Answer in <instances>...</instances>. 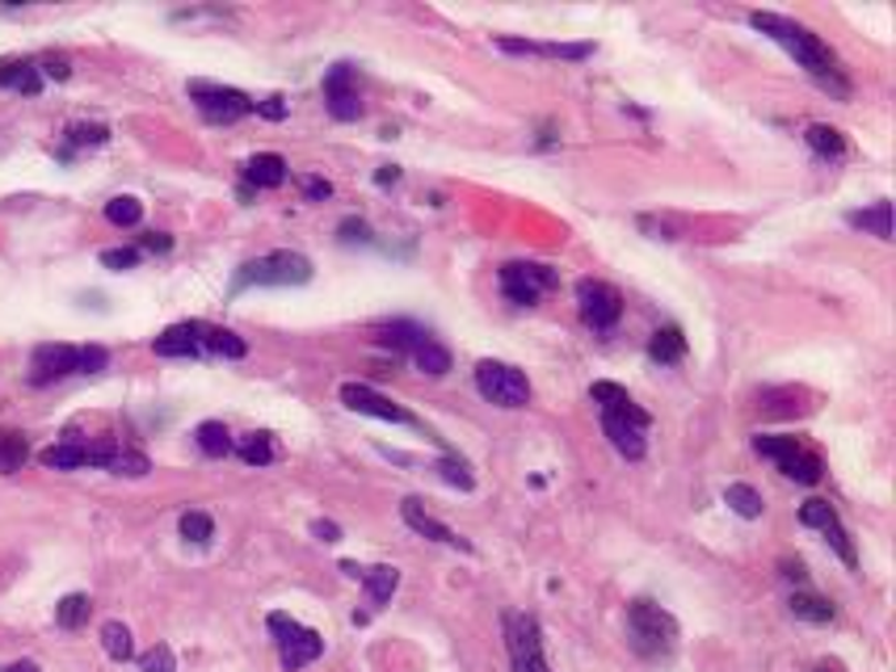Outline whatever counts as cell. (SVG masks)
Wrapping results in <instances>:
<instances>
[{
	"label": "cell",
	"instance_id": "1",
	"mask_svg": "<svg viewBox=\"0 0 896 672\" xmlns=\"http://www.w3.org/2000/svg\"><path fill=\"white\" fill-rule=\"evenodd\" d=\"M749 25H753V30H762L767 39L779 42L791 60L800 63L809 76H816V81L825 84L830 93H837V97H846V93H851V84L842 81L837 55H833L830 46L812 34L809 25H800V21H791V18H779V13H749Z\"/></svg>",
	"mask_w": 896,
	"mask_h": 672
},
{
	"label": "cell",
	"instance_id": "2",
	"mask_svg": "<svg viewBox=\"0 0 896 672\" xmlns=\"http://www.w3.org/2000/svg\"><path fill=\"white\" fill-rule=\"evenodd\" d=\"M627 639H632L636 655L653 660V664H665L678 648V622H674V613H665L661 606L640 597V601L627 606Z\"/></svg>",
	"mask_w": 896,
	"mask_h": 672
},
{
	"label": "cell",
	"instance_id": "3",
	"mask_svg": "<svg viewBox=\"0 0 896 672\" xmlns=\"http://www.w3.org/2000/svg\"><path fill=\"white\" fill-rule=\"evenodd\" d=\"M303 282H312V261L303 252L278 249L249 261V265H240L232 294L249 291V286H303Z\"/></svg>",
	"mask_w": 896,
	"mask_h": 672
},
{
	"label": "cell",
	"instance_id": "4",
	"mask_svg": "<svg viewBox=\"0 0 896 672\" xmlns=\"http://www.w3.org/2000/svg\"><path fill=\"white\" fill-rule=\"evenodd\" d=\"M476 391L489 399V403H497V408H527L531 403V382H527V375L518 370V366H510V361H480L476 366Z\"/></svg>",
	"mask_w": 896,
	"mask_h": 672
},
{
	"label": "cell",
	"instance_id": "5",
	"mask_svg": "<svg viewBox=\"0 0 896 672\" xmlns=\"http://www.w3.org/2000/svg\"><path fill=\"white\" fill-rule=\"evenodd\" d=\"M270 630H274L278 660H282V669L286 672H299V669H308V664L321 660L324 639L312 627H299L295 618H286V613H270Z\"/></svg>",
	"mask_w": 896,
	"mask_h": 672
},
{
	"label": "cell",
	"instance_id": "6",
	"mask_svg": "<svg viewBox=\"0 0 896 672\" xmlns=\"http://www.w3.org/2000/svg\"><path fill=\"white\" fill-rule=\"evenodd\" d=\"M753 450H758L762 459L774 462V466L795 483H809L812 487V483H821V475H825L821 459L809 454L795 438H770V433H758V438H753Z\"/></svg>",
	"mask_w": 896,
	"mask_h": 672
},
{
	"label": "cell",
	"instance_id": "7",
	"mask_svg": "<svg viewBox=\"0 0 896 672\" xmlns=\"http://www.w3.org/2000/svg\"><path fill=\"white\" fill-rule=\"evenodd\" d=\"M186 93H190V102L198 105V114H202L207 123H236V118L253 114V97L240 93V88H228V84L190 81Z\"/></svg>",
	"mask_w": 896,
	"mask_h": 672
},
{
	"label": "cell",
	"instance_id": "8",
	"mask_svg": "<svg viewBox=\"0 0 896 672\" xmlns=\"http://www.w3.org/2000/svg\"><path fill=\"white\" fill-rule=\"evenodd\" d=\"M576 307L581 319L594 328V333H611L623 315V294L611 282H594V277H581L576 282Z\"/></svg>",
	"mask_w": 896,
	"mask_h": 672
},
{
	"label": "cell",
	"instance_id": "9",
	"mask_svg": "<svg viewBox=\"0 0 896 672\" xmlns=\"http://www.w3.org/2000/svg\"><path fill=\"white\" fill-rule=\"evenodd\" d=\"M555 282H560V277H555L552 265H531V261H510V265H501V291H506V298L518 303V307H534L539 294L552 291Z\"/></svg>",
	"mask_w": 896,
	"mask_h": 672
},
{
	"label": "cell",
	"instance_id": "10",
	"mask_svg": "<svg viewBox=\"0 0 896 672\" xmlns=\"http://www.w3.org/2000/svg\"><path fill=\"white\" fill-rule=\"evenodd\" d=\"M506 639H510V664L513 672H548L543 660V634L531 613H510L506 618Z\"/></svg>",
	"mask_w": 896,
	"mask_h": 672
},
{
	"label": "cell",
	"instance_id": "11",
	"mask_svg": "<svg viewBox=\"0 0 896 672\" xmlns=\"http://www.w3.org/2000/svg\"><path fill=\"white\" fill-rule=\"evenodd\" d=\"M342 403L350 412H358V417H375V420H392V424H413V429H421V420L413 417V412H405L400 403H392V399L379 396V391L366 387V382H345Z\"/></svg>",
	"mask_w": 896,
	"mask_h": 672
},
{
	"label": "cell",
	"instance_id": "12",
	"mask_svg": "<svg viewBox=\"0 0 896 672\" xmlns=\"http://www.w3.org/2000/svg\"><path fill=\"white\" fill-rule=\"evenodd\" d=\"M324 105L337 123H354L363 118V97L354 88V67L350 63H333L329 76H324Z\"/></svg>",
	"mask_w": 896,
	"mask_h": 672
},
{
	"label": "cell",
	"instance_id": "13",
	"mask_svg": "<svg viewBox=\"0 0 896 672\" xmlns=\"http://www.w3.org/2000/svg\"><path fill=\"white\" fill-rule=\"evenodd\" d=\"M81 375V349L76 345H39L34 357H30V382L34 387H46L55 378Z\"/></svg>",
	"mask_w": 896,
	"mask_h": 672
},
{
	"label": "cell",
	"instance_id": "14",
	"mask_svg": "<svg viewBox=\"0 0 896 672\" xmlns=\"http://www.w3.org/2000/svg\"><path fill=\"white\" fill-rule=\"evenodd\" d=\"M800 522L812 525V529H821V534L830 538L833 550H837V559H842V564H846V567L858 564V555H854L851 534L842 529V522H837V513H833V504H830V501H804V508H800Z\"/></svg>",
	"mask_w": 896,
	"mask_h": 672
},
{
	"label": "cell",
	"instance_id": "15",
	"mask_svg": "<svg viewBox=\"0 0 896 672\" xmlns=\"http://www.w3.org/2000/svg\"><path fill=\"white\" fill-rule=\"evenodd\" d=\"M590 399H594L606 417H619L627 420V424H636V429H648V424H653V417L623 391L619 382H594V387H590Z\"/></svg>",
	"mask_w": 896,
	"mask_h": 672
},
{
	"label": "cell",
	"instance_id": "16",
	"mask_svg": "<svg viewBox=\"0 0 896 672\" xmlns=\"http://www.w3.org/2000/svg\"><path fill=\"white\" fill-rule=\"evenodd\" d=\"M506 55H543V60H590V42H527V39H497Z\"/></svg>",
	"mask_w": 896,
	"mask_h": 672
},
{
	"label": "cell",
	"instance_id": "17",
	"mask_svg": "<svg viewBox=\"0 0 896 672\" xmlns=\"http://www.w3.org/2000/svg\"><path fill=\"white\" fill-rule=\"evenodd\" d=\"M400 517H405L408 529H417L421 538H434V543H442V546H459V550H471L468 538H459V534H455L450 525H442L438 517H429L426 508H421V501H413V496L400 504Z\"/></svg>",
	"mask_w": 896,
	"mask_h": 672
},
{
	"label": "cell",
	"instance_id": "18",
	"mask_svg": "<svg viewBox=\"0 0 896 672\" xmlns=\"http://www.w3.org/2000/svg\"><path fill=\"white\" fill-rule=\"evenodd\" d=\"M152 349L160 357H198L202 340H198V324H173L152 340Z\"/></svg>",
	"mask_w": 896,
	"mask_h": 672
},
{
	"label": "cell",
	"instance_id": "19",
	"mask_svg": "<svg viewBox=\"0 0 896 672\" xmlns=\"http://www.w3.org/2000/svg\"><path fill=\"white\" fill-rule=\"evenodd\" d=\"M602 433L611 438V445L619 450L623 459H644V450H648V441H644V429H636V424H627V420L619 417H606L602 412Z\"/></svg>",
	"mask_w": 896,
	"mask_h": 672
},
{
	"label": "cell",
	"instance_id": "20",
	"mask_svg": "<svg viewBox=\"0 0 896 672\" xmlns=\"http://www.w3.org/2000/svg\"><path fill=\"white\" fill-rule=\"evenodd\" d=\"M244 177H249V186L257 189H278L286 181V160H282L278 151H257L253 160L244 165Z\"/></svg>",
	"mask_w": 896,
	"mask_h": 672
},
{
	"label": "cell",
	"instance_id": "21",
	"mask_svg": "<svg viewBox=\"0 0 896 672\" xmlns=\"http://www.w3.org/2000/svg\"><path fill=\"white\" fill-rule=\"evenodd\" d=\"M0 84L4 88H18L25 97H34L43 88V67L30 60H13V63H0Z\"/></svg>",
	"mask_w": 896,
	"mask_h": 672
},
{
	"label": "cell",
	"instance_id": "22",
	"mask_svg": "<svg viewBox=\"0 0 896 672\" xmlns=\"http://www.w3.org/2000/svg\"><path fill=\"white\" fill-rule=\"evenodd\" d=\"M198 340H202V354H219V357H244V354H249V345H244L232 328L198 324Z\"/></svg>",
	"mask_w": 896,
	"mask_h": 672
},
{
	"label": "cell",
	"instance_id": "23",
	"mask_svg": "<svg viewBox=\"0 0 896 672\" xmlns=\"http://www.w3.org/2000/svg\"><path fill=\"white\" fill-rule=\"evenodd\" d=\"M648 357H653V361H661V366H674V361H683V357H686V336H683V328H674V324L657 328V333H653V340H648Z\"/></svg>",
	"mask_w": 896,
	"mask_h": 672
},
{
	"label": "cell",
	"instance_id": "24",
	"mask_svg": "<svg viewBox=\"0 0 896 672\" xmlns=\"http://www.w3.org/2000/svg\"><path fill=\"white\" fill-rule=\"evenodd\" d=\"M413 366L421 370V375H429V378H442V375H450V349L447 345H438L434 336H426L417 349H413Z\"/></svg>",
	"mask_w": 896,
	"mask_h": 672
},
{
	"label": "cell",
	"instance_id": "25",
	"mask_svg": "<svg viewBox=\"0 0 896 672\" xmlns=\"http://www.w3.org/2000/svg\"><path fill=\"white\" fill-rule=\"evenodd\" d=\"M426 328H417V324H408V319H396V324H384L379 328V345H387V349H396V354H413L421 340H426Z\"/></svg>",
	"mask_w": 896,
	"mask_h": 672
},
{
	"label": "cell",
	"instance_id": "26",
	"mask_svg": "<svg viewBox=\"0 0 896 672\" xmlns=\"http://www.w3.org/2000/svg\"><path fill=\"white\" fill-rule=\"evenodd\" d=\"M846 223H851V228L872 231V235H879V240H893V202H875L872 210H851Z\"/></svg>",
	"mask_w": 896,
	"mask_h": 672
},
{
	"label": "cell",
	"instance_id": "27",
	"mask_svg": "<svg viewBox=\"0 0 896 672\" xmlns=\"http://www.w3.org/2000/svg\"><path fill=\"white\" fill-rule=\"evenodd\" d=\"M804 139H809V147L821 156V160H837V156H846V135H842L837 126L812 123L809 130H804Z\"/></svg>",
	"mask_w": 896,
	"mask_h": 672
},
{
	"label": "cell",
	"instance_id": "28",
	"mask_svg": "<svg viewBox=\"0 0 896 672\" xmlns=\"http://www.w3.org/2000/svg\"><path fill=\"white\" fill-rule=\"evenodd\" d=\"M39 459H43V466H51V471H76V466H88V445H81V441H60V445H46Z\"/></svg>",
	"mask_w": 896,
	"mask_h": 672
},
{
	"label": "cell",
	"instance_id": "29",
	"mask_svg": "<svg viewBox=\"0 0 896 672\" xmlns=\"http://www.w3.org/2000/svg\"><path fill=\"white\" fill-rule=\"evenodd\" d=\"M788 606H791V613H795V618H804V622H816V627H825V622H833V618H837L833 601L816 597V592H795Z\"/></svg>",
	"mask_w": 896,
	"mask_h": 672
},
{
	"label": "cell",
	"instance_id": "30",
	"mask_svg": "<svg viewBox=\"0 0 896 672\" xmlns=\"http://www.w3.org/2000/svg\"><path fill=\"white\" fill-rule=\"evenodd\" d=\"M725 504L737 513V517H746V522H753V517H762V492L758 487H749V483H728L725 492Z\"/></svg>",
	"mask_w": 896,
	"mask_h": 672
},
{
	"label": "cell",
	"instance_id": "31",
	"mask_svg": "<svg viewBox=\"0 0 896 672\" xmlns=\"http://www.w3.org/2000/svg\"><path fill=\"white\" fill-rule=\"evenodd\" d=\"M363 585H366V592H371V601H375V606H387V601H392V592H396V585H400V571H396V567H387V564L366 567Z\"/></svg>",
	"mask_w": 896,
	"mask_h": 672
},
{
	"label": "cell",
	"instance_id": "32",
	"mask_svg": "<svg viewBox=\"0 0 896 672\" xmlns=\"http://www.w3.org/2000/svg\"><path fill=\"white\" fill-rule=\"evenodd\" d=\"M194 438H198V450H202V454H211V459L232 454V433H228L219 420H202V424L194 429Z\"/></svg>",
	"mask_w": 896,
	"mask_h": 672
},
{
	"label": "cell",
	"instance_id": "33",
	"mask_svg": "<svg viewBox=\"0 0 896 672\" xmlns=\"http://www.w3.org/2000/svg\"><path fill=\"white\" fill-rule=\"evenodd\" d=\"M232 450L249 462V466H265V462H274V441H270V433H244Z\"/></svg>",
	"mask_w": 896,
	"mask_h": 672
},
{
	"label": "cell",
	"instance_id": "34",
	"mask_svg": "<svg viewBox=\"0 0 896 672\" xmlns=\"http://www.w3.org/2000/svg\"><path fill=\"white\" fill-rule=\"evenodd\" d=\"M106 219L114 223V228H135V223L144 219V202L131 198V193H118V198H110L106 202Z\"/></svg>",
	"mask_w": 896,
	"mask_h": 672
},
{
	"label": "cell",
	"instance_id": "35",
	"mask_svg": "<svg viewBox=\"0 0 896 672\" xmlns=\"http://www.w3.org/2000/svg\"><path fill=\"white\" fill-rule=\"evenodd\" d=\"M55 622L64 630H81L88 622V597L85 592H67L64 601L55 606Z\"/></svg>",
	"mask_w": 896,
	"mask_h": 672
},
{
	"label": "cell",
	"instance_id": "36",
	"mask_svg": "<svg viewBox=\"0 0 896 672\" xmlns=\"http://www.w3.org/2000/svg\"><path fill=\"white\" fill-rule=\"evenodd\" d=\"M25 459H30V445L22 433H0V471L13 475V471H22Z\"/></svg>",
	"mask_w": 896,
	"mask_h": 672
},
{
	"label": "cell",
	"instance_id": "37",
	"mask_svg": "<svg viewBox=\"0 0 896 672\" xmlns=\"http://www.w3.org/2000/svg\"><path fill=\"white\" fill-rule=\"evenodd\" d=\"M102 648H106L110 660H131V651H135V643H131V630L123 627V622H106L102 627Z\"/></svg>",
	"mask_w": 896,
	"mask_h": 672
},
{
	"label": "cell",
	"instance_id": "38",
	"mask_svg": "<svg viewBox=\"0 0 896 672\" xmlns=\"http://www.w3.org/2000/svg\"><path fill=\"white\" fill-rule=\"evenodd\" d=\"M106 471H114V475H131V480H139V475H148V459L139 454V450H118L114 445V454L106 459Z\"/></svg>",
	"mask_w": 896,
	"mask_h": 672
},
{
	"label": "cell",
	"instance_id": "39",
	"mask_svg": "<svg viewBox=\"0 0 896 672\" xmlns=\"http://www.w3.org/2000/svg\"><path fill=\"white\" fill-rule=\"evenodd\" d=\"M177 529H181V538L186 543H211L215 534V522L207 517V513H198V508H190V513H181V522H177Z\"/></svg>",
	"mask_w": 896,
	"mask_h": 672
},
{
	"label": "cell",
	"instance_id": "40",
	"mask_svg": "<svg viewBox=\"0 0 896 672\" xmlns=\"http://www.w3.org/2000/svg\"><path fill=\"white\" fill-rule=\"evenodd\" d=\"M139 669H144V672H177V655H173V648L156 643L152 651H144V655H139Z\"/></svg>",
	"mask_w": 896,
	"mask_h": 672
},
{
	"label": "cell",
	"instance_id": "41",
	"mask_svg": "<svg viewBox=\"0 0 896 672\" xmlns=\"http://www.w3.org/2000/svg\"><path fill=\"white\" fill-rule=\"evenodd\" d=\"M438 475L447 483H455L459 492H471L476 487V480H471V471H468V462H459V459H442L438 462Z\"/></svg>",
	"mask_w": 896,
	"mask_h": 672
},
{
	"label": "cell",
	"instance_id": "42",
	"mask_svg": "<svg viewBox=\"0 0 896 672\" xmlns=\"http://www.w3.org/2000/svg\"><path fill=\"white\" fill-rule=\"evenodd\" d=\"M106 139H110V126H102V123H81V126H72V130H67V144H72V147L106 144Z\"/></svg>",
	"mask_w": 896,
	"mask_h": 672
},
{
	"label": "cell",
	"instance_id": "43",
	"mask_svg": "<svg viewBox=\"0 0 896 672\" xmlns=\"http://www.w3.org/2000/svg\"><path fill=\"white\" fill-rule=\"evenodd\" d=\"M102 265H106V270H135V265H139V249H106L102 252Z\"/></svg>",
	"mask_w": 896,
	"mask_h": 672
},
{
	"label": "cell",
	"instance_id": "44",
	"mask_svg": "<svg viewBox=\"0 0 896 672\" xmlns=\"http://www.w3.org/2000/svg\"><path fill=\"white\" fill-rule=\"evenodd\" d=\"M110 354L102 349V345H85L81 349V375H97V370H106Z\"/></svg>",
	"mask_w": 896,
	"mask_h": 672
},
{
	"label": "cell",
	"instance_id": "45",
	"mask_svg": "<svg viewBox=\"0 0 896 672\" xmlns=\"http://www.w3.org/2000/svg\"><path fill=\"white\" fill-rule=\"evenodd\" d=\"M299 189H303V198H308V202H324V198H333V186H329L324 177H299Z\"/></svg>",
	"mask_w": 896,
	"mask_h": 672
},
{
	"label": "cell",
	"instance_id": "46",
	"mask_svg": "<svg viewBox=\"0 0 896 672\" xmlns=\"http://www.w3.org/2000/svg\"><path fill=\"white\" fill-rule=\"evenodd\" d=\"M337 231H342L345 244H354V240H363V244H366V240H371V228H366L363 219H345V223H342V228H337Z\"/></svg>",
	"mask_w": 896,
	"mask_h": 672
},
{
	"label": "cell",
	"instance_id": "47",
	"mask_svg": "<svg viewBox=\"0 0 896 672\" xmlns=\"http://www.w3.org/2000/svg\"><path fill=\"white\" fill-rule=\"evenodd\" d=\"M253 109L261 114V118H274V123H282V118H286V105H282V97H265V102H253Z\"/></svg>",
	"mask_w": 896,
	"mask_h": 672
},
{
	"label": "cell",
	"instance_id": "48",
	"mask_svg": "<svg viewBox=\"0 0 896 672\" xmlns=\"http://www.w3.org/2000/svg\"><path fill=\"white\" fill-rule=\"evenodd\" d=\"M144 249H148V252H169L173 240L165 235V231H148V235H144Z\"/></svg>",
	"mask_w": 896,
	"mask_h": 672
},
{
	"label": "cell",
	"instance_id": "49",
	"mask_svg": "<svg viewBox=\"0 0 896 672\" xmlns=\"http://www.w3.org/2000/svg\"><path fill=\"white\" fill-rule=\"evenodd\" d=\"M312 534H316L321 543H337V538H342V529L333 522H312Z\"/></svg>",
	"mask_w": 896,
	"mask_h": 672
},
{
	"label": "cell",
	"instance_id": "50",
	"mask_svg": "<svg viewBox=\"0 0 896 672\" xmlns=\"http://www.w3.org/2000/svg\"><path fill=\"white\" fill-rule=\"evenodd\" d=\"M375 181H379V186H396V181H400V168H396V165H384V168H379V172H375Z\"/></svg>",
	"mask_w": 896,
	"mask_h": 672
},
{
	"label": "cell",
	"instance_id": "51",
	"mask_svg": "<svg viewBox=\"0 0 896 672\" xmlns=\"http://www.w3.org/2000/svg\"><path fill=\"white\" fill-rule=\"evenodd\" d=\"M43 72H46V76H55V81H64V76H67V63L64 60H46Z\"/></svg>",
	"mask_w": 896,
	"mask_h": 672
},
{
	"label": "cell",
	"instance_id": "52",
	"mask_svg": "<svg viewBox=\"0 0 896 672\" xmlns=\"http://www.w3.org/2000/svg\"><path fill=\"white\" fill-rule=\"evenodd\" d=\"M0 672H39V664H34V660H18V664H9V669H0Z\"/></svg>",
	"mask_w": 896,
	"mask_h": 672
},
{
	"label": "cell",
	"instance_id": "53",
	"mask_svg": "<svg viewBox=\"0 0 896 672\" xmlns=\"http://www.w3.org/2000/svg\"><path fill=\"white\" fill-rule=\"evenodd\" d=\"M783 576H788V580H804V567H800V564H783Z\"/></svg>",
	"mask_w": 896,
	"mask_h": 672
},
{
	"label": "cell",
	"instance_id": "54",
	"mask_svg": "<svg viewBox=\"0 0 896 672\" xmlns=\"http://www.w3.org/2000/svg\"><path fill=\"white\" fill-rule=\"evenodd\" d=\"M342 571L350 576V580H363V567L358 564H342Z\"/></svg>",
	"mask_w": 896,
	"mask_h": 672
},
{
	"label": "cell",
	"instance_id": "55",
	"mask_svg": "<svg viewBox=\"0 0 896 672\" xmlns=\"http://www.w3.org/2000/svg\"><path fill=\"white\" fill-rule=\"evenodd\" d=\"M816 672H842V664H833V660H821V664H816Z\"/></svg>",
	"mask_w": 896,
	"mask_h": 672
}]
</instances>
